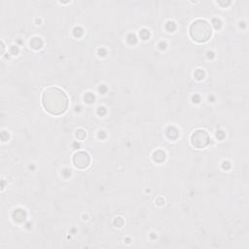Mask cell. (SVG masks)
<instances>
[{"label": "cell", "mask_w": 249, "mask_h": 249, "mask_svg": "<svg viewBox=\"0 0 249 249\" xmlns=\"http://www.w3.org/2000/svg\"><path fill=\"white\" fill-rule=\"evenodd\" d=\"M190 35L192 39L197 43L206 42L212 35V27L210 23L204 19H196L190 26Z\"/></svg>", "instance_id": "2"}, {"label": "cell", "mask_w": 249, "mask_h": 249, "mask_svg": "<svg viewBox=\"0 0 249 249\" xmlns=\"http://www.w3.org/2000/svg\"><path fill=\"white\" fill-rule=\"evenodd\" d=\"M42 103L47 112L57 116L63 114L68 108V98L58 88L47 89L42 96Z\"/></svg>", "instance_id": "1"}, {"label": "cell", "mask_w": 249, "mask_h": 249, "mask_svg": "<svg viewBox=\"0 0 249 249\" xmlns=\"http://www.w3.org/2000/svg\"><path fill=\"white\" fill-rule=\"evenodd\" d=\"M209 140H210L209 134L204 129H197L191 136L192 145L197 149H201L207 146L209 143Z\"/></svg>", "instance_id": "3"}, {"label": "cell", "mask_w": 249, "mask_h": 249, "mask_svg": "<svg viewBox=\"0 0 249 249\" xmlns=\"http://www.w3.org/2000/svg\"><path fill=\"white\" fill-rule=\"evenodd\" d=\"M73 163L77 168H87L90 163V156L85 151H79L73 157Z\"/></svg>", "instance_id": "4"}]
</instances>
